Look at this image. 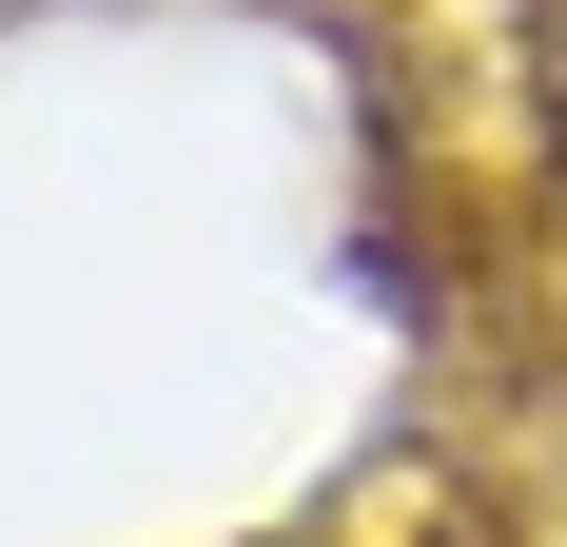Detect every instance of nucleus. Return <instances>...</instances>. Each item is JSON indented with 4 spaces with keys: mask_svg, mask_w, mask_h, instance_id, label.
Instances as JSON below:
<instances>
[{
    "mask_svg": "<svg viewBox=\"0 0 567 547\" xmlns=\"http://www.w3.org/2000/svg\"><path fill=\"white\" fill-rule=\"evenodd\" d=\"M372 235H431L470 332L567 352V0H333Z\"/></svg>",
    "mask_w": 567,
    "mask_h": 547,
    "instance_id": "obj_1",
    "label": "nucleus"
}]
</instances>
